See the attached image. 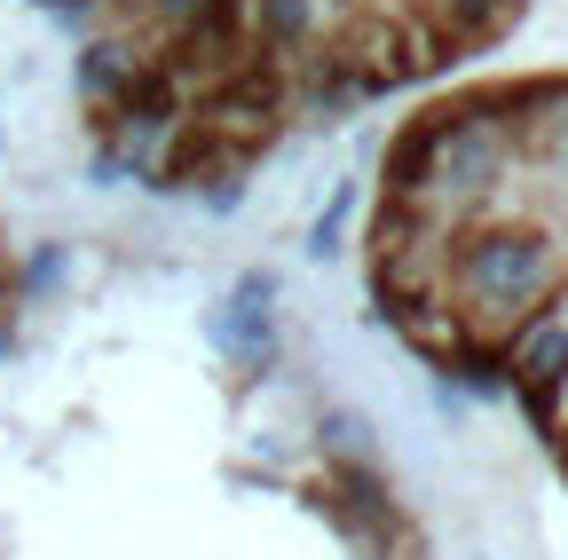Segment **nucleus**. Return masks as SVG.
Wrapping results in <instances>:
<instances>
[{
    "label": "nucleus",
    "mask_w": 568,
    "mask_h": 560,
    "mask_svg": "<svg viewBox=\"0 0 568 560\" xmlns=\"http://www.w3.org/2000/svg\"><path fill=\"white\" fill-rule=\"evenodd\" d=\"M339 0H237V32H245V48H268V63L284 72L293 55H308V48H332L339 32Z\"/></svg>",
    "instance_id": "3"
},
{
    "label": "nucleus",
    "mask_w": 568,
    "mask_h": 560,
    "mask_svg": "<svg viewBox=\"0 0 568 560\" xmlns=\"http://www.w3.org/2000/svg\"><path fill=\"white\" fill-rule=\"evenodd\" d=\"M521 17V0H426V32L443 48H481Z\"/></svg>",
    "instance_id": "6"
},
{
    "label": "nucleus",
    "mask_w": 568,
    "mask_h": 560,
    "mask_svg": "<svg viewBox=\"0 0 568 560\" xmlns=\"http://www.w3.org/2000/svg\"><path fill=\"white\" fill-rule=\"evenodd\" d=\"M142 72H151V55H142L134 40H88V48H80V63H71V80H80L88 111H111Z\"/></svg>",
    "instance_id": "5"
},
{
    "label": "nucleus",
    "mask_w": 568,
    "mask_h": 560,
    "mask_svg": "<svg viewBox=\"0 0 568 560\" xmlns=\"http://www.w3.org/2000/svg\"><path fill=\"white\" fill-rule=\"evenodd\" d=\"M324 450L339 458V466H372V427L355 410H324Z\"/></svg>",
    "instance_id": "7"
},
{
    "label": "nucleus",
    "mask_w": 568,
    "mask_h": 560,
    "mask_svg": "<svg viewBox=\"0 0 568 560\" xmlns=\"http://www.w3.org/2000/svg\"><path fill=\"white\" fill-rule=\"evenodd\" d=\"M443 293L466 316V332L506 339L529 316H545L568 293V245L552 230L529 222H497V230H466L443 261Z\"/></svg>",
    "instance_id": "1"
},
{
    "label": "nucleus",
    "mask_w": 568,
    "mask_h": 560,
    "mask_svg": "<svg viewBox=\"0 0 568 560\" xmlns=\"http://www.w3.org/2000/svg\"><path fill=\"white\" fill-rule=\"evenodd\" d=\"M197 197H205V214H237L245 174H213V182H197Z\"/></svg>",
    "instance_id": "9"
},
{
    "label": "nucleus",
    "mask_w": 568,
    "mask_h": 560,
    "mask_svg": "<svg viewBox=\"0 0 568 560\" xmlns=\"http://www.w3.org/2000/svg\"><path fill=\"white\" fill-rule=\"evenodd\" d=\"M347 214H355V190H339L324 214H316V230H308V253L324 261V253H339V230H347Z\"/></svg>",
    "instance_id": "8"
},
{
    "label": "nucleus",
    "mask_w": 568,
    "mask_h": 560,
    "mask_svg": "<svg viewBox=\"0 0 568 560\" xmlns=\"http://www.w3.org/2000/svg\"><path fill=\"white\" fill-rule=\"evenodd\" d=\"M88 174H95V182H103V190H119V182H134V174H126V166H119V159H111V151H103V143H95V159H88Z\"/></svg>",
    "instance_id": "10"
},
{
    "label": "nucleus",
    "mask_w": 568,
    "mask_h": 560,
    "mask_svg": "<svg viewBox=\"0 0 568 560\" xmlns=\"http://www.w3.org/2000/svg\"><path fill=\"white\" fill-rule=\"evenodd\" d=\"M560 301L545 316H529L521 332H506V379H514V395H560L568 403V316H560Z\"/></svg>",
    "instance_id": "4"
},
{
    "label": "nucleus",
    "mask_w": 568,
    "mask_h": 560,
    "mask_svg": "<svg viewBox=\"0 0 568 560\" xmlns=\"http://www.w3.org/2000/svg\"><path fill=\"white\" fill-rule=\"evenodd\" d=\"M276 293L284 285L268 268H245L222 293V308H213V347H222L237 371H268L276 364Z\"/></svg>",
    "instance_id": "2"
}]
</instances>
